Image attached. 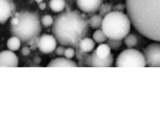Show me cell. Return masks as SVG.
Masks as SVG:
<instances>
[{
	"label": "cell",
	"mask_w": 160,
	"mask_h": 137,
	"mask_svg": "<svg viewBox=\"0 0 160 137\" xmlns=\"http://www.w3.org/2000/svg\"><path fill=\"white\" fill-rule=\"evenodd\" d=\"M126 9L137 31L160 42V0H126Z\"/></svg>",
	"instance_id": "cell-1"
},
{
	"label": "cell",
	"mask_w": 160,
	"mask_h": 137,
	"mask_svg": "<svg viewBox=\"0 0 160 137\" xmlns=\"http://www.w3.org/2000/svg\"><path fill=\"white\" fill-rule=\"evenodd\" d=\"M88 22L77 11H68L58 15L52 27L57 41L64 46L79 44L88 31Z\"/></svg>",
	"instance_id": "cell-2"
},
{
	"label": "cell",
	"mask_w": 160,
	"mask_h": 137,
	"mask_svg": "<svg viewBox=\"0 0 160 137\" xmlns=\"http://www.w3.org/2000/svg\"><path fill=\"white\" fill-rule=\"evenodd\" d=\"M131 24L128 15L113 11L103 17L101 29L108 39L122 40L129 34Z\"/></svg>",
	"instance_id": "cell-3"
},
{
	"label": "cell",
	"mask_w": 160,
	"mask_h": 137,
	"mask_svg": "<svg viewBox=\"0 0 160 137\" xmlns=\"http://www.w3.org/2000/svg\"><path fill=\"white\" fill-rule=\"evenodd\" d=\"M19 22L15 26H10V32L21 41H28L36 37L41 31L38 16L34 12L22 11L18 14Z\"/></svg>",
	"instance_id": "cell-4"
},
{
	"label": "cell",
	"mask_w": 160,
	"mask_h": 137,
	"mask_svg": "<svg viewBox=\"0 0 160 137\" xmlns=\"http://www.w3.org/2000/svg\"><path fill=\"white\" fill-rule=\"evenodd\" d=\"M146 65L144 55L140 51L129 48L122 51L116 60V66L123 67H140Z\"/></svg>",
	"instance_id": "cell-5"
},
{
	"label": "cell",
	"mask_w": 160,
	"mask_h": 137,
	"mask_svg": "<svg viewBox=\"0 0 160 137\" xmlns=\"http://www.w3.org/2000/svg\"><path fill=\"white\" fill-rule=\"evenodd\" d=\"M143 54L146 65L151 67H160V43L148 44L144 49Z\"/></svg>",
	"instance_id": "cell-6"
},
{
	"label": "cell",
	"mask_w": 160,
	"mask_h": 137,
	"mask_svg": "<svg viewBox=\"0 0 160 137\" xmlns=\"http://www.w3.org/2000/svg\"><path fill=\"white\" fill-rule=\"evenodd\" d=\"M57 40L53 35H42L38 43L39 50L44 54H49L56 49Z\"/></svg>",
	"instance_id": "cell-7"
},
{
	"label": "cell",
	"mask_w": 160,
	"mask_h": 137,
	"mask_svg": "<svg viewBox=\"0 0 160 137\" xmlns=\"http://www.w3.org/2000/svg\"><path fill=\"white\" fill-rule=\"evenodd\" d=\"M79 9L86 13H92L98 11L102 4L103 0H76Z\"/></svg>",
	"instance_id": "cell-8"
},
{
	"label": "cell",
	"mask_w": 160,
	"mask_h": 137,
	"mask_svg": "<svg viewBox=\"0 0 160 137\" xmlns=\"http://www.w3.org/2000/svg\"><path fill=\"white\" fill-rule=\"evenodd\" d=\"M0 65L1 67H18V59L16 55L10 50L1 51L0 54Z\"/></svg>",
	"instance_id": "cell-9"
},
{
	"label": "cell",
	"mask_w": 160,
	"mask_h": 137,
	"mask_svg": "<svg viewBox=\"0 0 160 137\" xmlns=\"http://www.w3.org/2000/svg\"><path fill=\"white\" fill-rule=\"evenodd\" d=\"M114 58L112 54H111L106 59H100L96 53V50H94L91 55L89 57V64L92 67H111L113 64Z\"/></svg>",
	"instance_id": "cell-10"
},
{
	"label": "cell",
	"mask_w": 160,
	"mask_h": 137,
	"mask_svg": "<svg viewBox=\"0 0 160 137\" xmlns=\"http://www.w3.org/2000/svg\"><path fill=\"white\" fill-rule=\"evenodd\" d=\"M11 14V6L8 0H0V21L4 24Z\"/></svg>",
	"instance_id": "cell-11"
},
{
	"label": "cell",
	"mask_w": 160,
	"mask_h": 137,
	"mask_svg": "<svg viewBox=\"0 0 160 137\" xmlns=\"http://www.w3.org/2000/svg\"><path fill=\"white\" fill-rule=\"evenodd\" d=\"M48 67H77V64L73 60L66 57H58L51 60Z\"/></svg>",
	"instance_id": "cell-12"
},
{
	"label": "cell",
	"mask_w": 160,
	"mask_h": 137,
	"mask_svg": "<svg viewBox=\"0 0 160 137\" xmlns=\"http://www.w3.org/2000/svg\"><path fill=\"white\" fill-rule=\"evenodd\" d=\"M94 42L95 41L94 40L89 37H84L80 40L79 47L84 52H90L93 50L95 46Z\"/></svg>",
	"instance_id": "cell-13"
},
{
	"label": "cell",
	"mask_w": 160,
	"mask_h": 137,
	"mask_svg": "<svg viewBox=\"0 0 160 137\" xmlns=\"http://www.w3.org/2000/svg\"><path fill=\"white\" fill-rule=\"evenodd\" d=\"M111 47L108 45V44H101L97 49L95 50L96 55L100 58V59H106L111 54Z\"/></svg>",
	"instance_id": "cell-14"
},
{
	"label": "cell",
	"mask_w": 160,
	"mask_h": 137,
	"mask_svg": "<svg viewBox=\"0 0 160 137\" xmlns=\"http://www.w3.org/2000/svg\"><path fill=\"white\" fill-rule=\"evenodd\" d=\"M103 17L100 14H96L92 16L88 21L89 26L93 29H97L101 27Z\"/></svg>",
	"instance_id": "cell-15"
},
{
	"label": "cell",
	"mask_w": 160,
	"mask_h": 137,
	"mask_svg": "<svg viewBox=\"0 0 160 137\" xmlns=\"http://www.w3.org/2000/svg\"><path fill=\"white\" fill-rule=\"evenodd\" d=\"M51 9L56 12L62 11L65 7L64 0H50L49 3Z\"/></svg>",
	"instance_id": "cell-16"
},
{
	"label": "cell",
	"mask_w": 160,
	"mask_h": 137,
	"mask_svg": "<svg viewBox=\"0 0 160 137\" xmlns=\"http://www.w3.org/2000/svg\"><path fill=\"white\" fill-rule=\"evenodd\" d=\"M21 41L18 37L12 35L7 41V47L12 51L17 50L21 46Z\"/></svg>",
	"instance_id": "cell-17"
},
{
	"label": "cell",
	"mask_w": 160,
	"mask_h": 137,
	"mask_svg": "<svg viewBox=\"0 0 160 137\" xmlns=\"http://www.w3.org/2000/svg\"><path fill=\"white\" fill-rule=\"evenodd\" d=\"M124 42L128 48H132L138 44V39L136 35L134 34H128L124 39Z\"/></svg>",
	"instance_id": "cell-18"
},
{
	"label": "cell",
	"mask_w": 160,
	"mask_h": 137,
	"mask_svg": "<svg viewBox=\"0 0 160 137\" xmlns=\"http://www.w3.org/2000/svg\"><path fill=\"white\" fill-rule=\"evenodd\" d=\"M92 39L96 42L102 44L107 40L108 37L104 34L102 29H97L92 34Z\"/></svg>",
	"instance_id": "cell-19"
},
{
	"label": "cell",
	"mask_w": 160,
	"mask_h": 137,
	"mask_svg": "<svg viewBox=\"0 0 160 137\" xmlns=\"http://www.w3.org/2000/svg\"><path fill=\"white\" fill-rule=\"evenodd\" d=\"M107 44L112 50H118L120 48L122 45L121 40H117V39H109L107 40Z\"/></svg>",
	"instance_id": "cell-20"
},
{
	"label": "cell",
	"mask_w": 160,
	"mask_h": 137,
	"mask_svg": "<svg viewBox=\"0 0 160 137\" xmlns=\"http://www.w3.org/2000/svg\"><path fill=\"white\" fill-rule=\"evenodd\" d=\"M111 9H112V6L110 4L106 3L104 4H102L99 9V14L104 17L106 14H108L109 12L111 11Z\"/></svg>",
	"instance_id": "cell-21"
},
{
	"label": "cell",
	"mask_w": 160,
	"mask_h": 137,
	"mask_svg": "<svg viewBox=\"0 0 160 137\" xmlns=\"http://www.w3.org/2000/svg\"><path fill=\"white\" fill-rule=\"evenodd\" d=\"M41 22L45 27H49L53 24L54 19L50 15H45L41 19Z\"/></svg>",
	"instance_id": "cell-22"
},
{
	"label": "cell",
	"mask_w": 160,
	"mask_h": 137,
	"mask_svg": "<svg viewBox=\"0 0 160 137\" xmlns=\"http://www.w3.org/2000/svg\"><path fill=\"white\" fill-rule=\"evenodd\" d=\"M75 55V50L72 47L66 48L64 52V56L68 59H72Z\"/></svg>",
	"instance_id": "cell-23"
},
{
	"label": "cell",
	"mask_w": 160,
	"mask_h": 137,
	"mask_svg": "<svg viewBox=\"0 0 160 137\" xmlns=\"http://www.w3.org/2000/svg\"><path fill=\"white\" fill-rule=\"evenodd\" d=\"M65 47H64V45L62 46H59L58 47H56V54L59 55V56H62V55H64V52H65Z\"/></svg>",
	"instance_id": "cell-24"
},
{
	"label": "cell",
	"mask_w": 160,
	"mask_h": 137,
	"mask_svg": "<svg viewBox=\"0 0 160 137\" xmlns=\"http://www.w3.org/2000/svg\"><path fill=\"white\" fill-rule=\"evenodd\" d=\"M31 52L30 49L28 47H23L21 49V54L24 55V56H27Z\"/></svg>",
	"instance_id": "cell-25"
},
{
	"label": "cell",
	"mask_w": 160,
	"mask_h": 137,
	"mask_svg": "<svg viewBox=\"0 0 160 137\" xmlns=\"http://www.w3.org/2000/svg\"><path fill=\"white\" fill-rule=\"evenodd\" d=\"M18 22H19V17L17 16L12 17L11 20V25H12V26H15V25L18 24Z\"/></svg>",
	"instance_id": "cell-26"
},
{
	"label": "cell",
	"mask_w": 160,
	"mask_h": 137,
	"mask_svg": "<svg viewBox=\"0 0 160 137\" xmlns=\"http://www.w3.org/2000/svg\"><path fill=\"white\" fill-rule=\"evenodd\" d=\"M124 6H123L122 4H118L117 6H116L113 9L114 11H122L124 9Z\"/></svg>",
	"instance_id": "cell-27"
},
{
	"label": "cell",
	"mask_w": 160,
	"mask_h": 137,
	"mask_svg": "<svg viewBox=\"0 0 160 137\" xmlns=\"http://www.w3.org/2000/svg\"><path fill=\"white\" fill-rule=\"evenodd\" d=\"M39 8L41 9V10H44L46 7V4L45 2H41L40 3H39Z\"/></svg>",
	"instance_id": "cell-28"
},
{
	"label": "cell",
	"mask_w": 160,
	"mask_h": 137,
	"mask_svg": "<svg viewBox=\"0 0 160 137\" xmlns=\"http://www.w3.org/2000/svg\"><path fill=\"white\" fill-rule=\"evenodd\" d=\"M34 62L37 64H39L41 62V58H39V57H36L35 59H34Z\"/></svg>",
	"instance_id": "cell-29"
},
{
	"label": "cell",
	"mask_w": 160,
	"mask_h": 137,
	"mask_svg": "<svg viewBox=\"0 0 160 137\" xmlns=\"http://www.w3.org/2000/svg\"><path fill=\"white\" fill-rule=\"evenodd\" d=\"M37 3H40V2H42L43 1V0H34Z\"/></svg>",
	"instance_id": "cell-30"
}]
</instances>
